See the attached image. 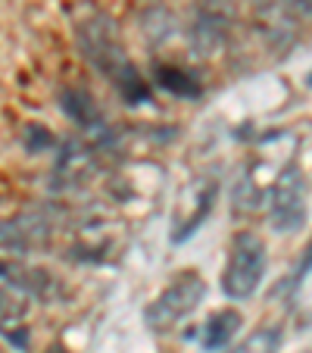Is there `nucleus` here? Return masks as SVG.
Listing matches in <instances>:
<instances>
[{
    "label": "nucleus",
    "mask_w": 312,
    "mask_h": 353,
    "mask_svg": "<svg viewBox=\"0 0 312 353\" xmlns=\"http://www.w3.org/2000/svg\"><path fill=\"white\" fill-rule=\"evenodd\" d=\"M75 44H79L81 57L91 63L97 72H103L110 81H116L132 60L125 57V47L119 38V26L100 10H87L85 19L75 22Z\"/></svg>",
    "instance_id": "obj_1"
},
{
    "label": "nucleus",
    "mask_w": 312,
    "mask_h": 353,
    "mask_svg": "<svg viewBox=\"0 0 312 353\" xmlns=\"http://www.w3.org/2000/svg\"><path fill=\"white\" fill-rule=\"evenodd\" d=\"M269 250L262 238L253 232H240L231 241V254H228L225 272H222V291L231 300H247L256 294L259 281L266 275Z\"/></svg>",
    "instance_id": "obj_2"
},
{
    "label": "nucleus",
    "mask_w": 312,
    "mask_h": 353,
    "mask_svg": "<svg viewBox=\"0 0 312 353\" xmlns=\"http://www.w3.org/2000/svg\"><path fill=\"white\" fill-rule=\"evenodd\" d=\"M203 297H206V281L200 279L197 272H181L178 279L147 307V313H144L147 328H150V332H160V334L172 332L185 316H191L194 310L203 303Z\"/></svg>",
    "instance_id": "obj_3"
},
{
    "label": "nucleus",
    "mask_w": 312,
    "mask_h": 353,
    "mask_svg": "<svg viewBox=\"0 0 312 353\" xmlns=\"http://www.w3.org/2000/svg\"><path fill=\"white\" fill-rule=\"evenodd\" d=\"M231 3L234 0H194V19L187 38L197 57H213L225 47L234 10Z\"/></svg>",
    "instance_id": "obj_4"
},
{
    "label": "nucleus",
    "mask_w": 312,
    "mask_h": 353,
    "mask_svg": "<svg viewBox=\"0 0 312 353\" xmlns=\"http://www.w3.org/2000/svg\"><path fill=\"white\" fill-rule=\"evenodd\" d=\"M272 228L275 232H300L306 225V179L300 166H287L272 188Z\"/></svg>",
    "instance_id": "obj_5"
},
{
    "label": "nucleus",
    "mask_w": 312,
    "mask_h": 353,
    "mask_svg": "<svg viewBox=\"0 0 312 353\" xmlns=\"http://www.w3.org/2000/svg\"><path fill=\"white\" fill-rule=\"evenodd\" d=\"M60 110L69 116L72 122H79L81 128H97L103 125V116H100L97 103L87 91H79V88H66L60 94Z\"/></svg>",
    "instance_id": "obj_6"
},
{
    "label": "nucleus",
    "mask_w": 312,
    "mask_h": 353,
    "mask_svg": "<svg viewBox=\"0 0 312 353\" xmlns=\"http://www.w3.org/2000/svg\"><path fill=\"white\" fill-rule=\"evenodd\" d=\"M240 322H244V316H240L238 310H222V313H216L213 319L206 322V341H203V347H206V350H222V347H225L228 341L238 334Z\"/></svg>",
    "instance_id": "obj_7"
},
{
    "label": "nucleus",
    "mask_w": 312,
    "mask_h": 353,
    "mask_svg": "<svg viewBox=\"0 0 312 353\" xmlns=\"http://www.w3.org/2000/svg\"><path fill=\"white\" fill-rule=\"evenodd\" d=\"M34 238H38V234H34L32 228H25L22 222L0 219V250H3V254H25Z\"/></svg>",
    "instance_id": "obj_8"
},
{
    "label": "nucleus",
    "mask_w": 312,
    "mask_h": 353,
    "mask_svg": "<svg viewBox=\"0 0 312 353\" xmlns=\"http://www.w3.org/2000/svg\"><path fill=\"white\" fill-rule=\"evenodd\" d=\"M156 81H160L163 91L169 94H178V97H197L200 85L185 72V69H175V66H156Z\"/></svg>",
    "instance_id": "obj_9"
},
{
    "label": "nucleus",
    "mask_w": 312,
    "mask_h": 353,
    "mask_svg": "<svg viewBox=\"0 0 312 353\" xmlns=\"http://www.w3.org/2000/svg\"><path fill=\"white\" fill-rule=\"evenodd\" d=\"M113 85H116V91L122 94V100L132 103V107H138V103H150V88H147V81L141 79V72L134 66H128Z\"/></svg>",
    "instance_id": "obj_10"
},
{
    "label": "nucleus",
    "mask_w": 312,
    "mask_h": 353,
    "mask_svg": "<svg viewBox=\"0 0 312 353\" xmlns=\"http://www.w3.org/2000/svg\"><path fill=\"white\" fill-rule=\"evenodd\" d=\"M281 350V332L278 328H259L250 338H244L228 353H278Z\"/></svg>",
    "instance_id": "obj_11"
},
{
    "label": "nucleus",
    "mask_w": 312,
    "mask_h": 353,
    "mask_svg": "<svg viewBox=\"0 0 312 353\" xmlns=\"http://www.w3.org/2000/svg\"><path fill=\"white\" fill-rule=\"evenodd\" d=\"M213 200H216V181H213V185H209V188H206L203 194H200V200H197V213H194L191 219H187L185 225H181L178 232L172 234V241H175V244H181V241H185V238H191V234L197 232L200 225H203V219H206V216H209V210H213Z\"/></svg>",
    "instance_id": "obj_12"
},
{
    "label": "nucleus",
    "mask_w": 312,
    "mask_h": 353,
    "mask_svg": "<svg viewBox=\"0 0 312 353\" xmlns=\"http://www.w3.org/2000/svg\"><path fill=\"white\" fill-rule=\"evenodd\" d=\"M150 13L156 16V19L144 16V32H147V38H150V41H166L169 34H172V28H175L172 13H169L166 7H153Z\"/></svg>",
    "instance_id": "obj_13"
},
{
    "label": "nucleus",
    "mask_w": 312,
    "mask_h": 353,
    "mask_svg": "<svg viewBox=\"0 0 312 353\" xmlns=\"http://www.w3.org/2000/svg\"><path fill=\"white\" fill-rule=\"evenodd\" d=\"M22 316H25L22 297H16V294H10V291H0V325H13Z\"/></svg>",
    "instance_id": "obj_14"
},
{
    "label": "nucleus",
    "mask_w": 312,
    "mask_h": 353,
    "mask_svg": "<svg viewBox=\"0 0 312 353\" xmlns=\"http://www.w3.org/2000/svg\"><path fill=\"white\" fill-rule=\"evenodd\" d=\"M25 147L32 150V154H41V150H47V147H54V134L47 132L44 125H28L25 128Z\"/></svg>",
    "instance_id": "obj_15"
},
{
    "label": "nucleus",
    "mask_w": 312,
    "mask_h": 353,
    "mask_svg": "<svg viewBox=\"0 0 312 353\" xmlns=\"http://www.w3.org/2000/svg\"><path fill=\"white\" fill-rule=\"evenodd\" d=\"M309 269H312V241H309V247H306V254H303V260H300L297 272H293V279H291V288L303 285V279H306V275H309Z\"/></svg>",
    "instance_id": "obj_16"
},
{
    "label": "nucleus",
    "mask_w": 312,
    "mask_h": 353,
    "mask_svg": "<svg viewBox=\"0 0 312 353\" xmlns=\"http://www.w3.org/2000/svg\"><path fill=\"white\" fill-rule=\"evenodd\" d=\"M10 272V266H3V263H0V275H7Z\"/></svg>",
    "instance_id": "obj_17"
},
{
    "label": "nucleus",
    "mask_w": 312,
    "mask_h": 353,
    "mask_svg": "<svg viewBox=\"0 0 312 353\" xmlns=\"http://www.w3.org/2000/svg\"><path fill=\"white\" fill-rule=\"evenodd\" d=\"M50 353H63V350H50Z\"/></svg>",
    "instance_id": "obj_18"
},
{
    "label": "nucleus",
    "mask_w": 312,
    "mask_h": 353,
    "mask_svg": "<svg viewBox=\"0 0 312 353\" xmlns=\"http://www.w3.org/2000/svg\"><path fill=\"white\" fill-rule=\"evenodd\" d=\"M309 85H312V75H309Z\"/></svg>",
    "instance_id": "obj_19"
}]
</instances>
